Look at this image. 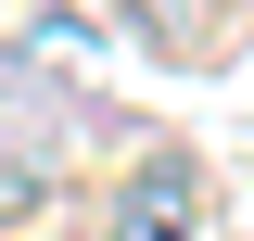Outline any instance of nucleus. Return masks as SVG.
<instances>
[{
  "instance_id": "obj_1",
  "label": "nucleus",
  "mask_w": 254,
  "mask_h": 241,
  "mask_svg": "<svg viewBox=\"0 0 254 241\" xmlns=\"http://www.w3.org/2000/svg\"><path fill=\"white\" fill-rule=\"evenodd\" d=\"M216 190H203V152H140L102 203V241H203Z\"/></svg>"
},
{
  "instance_id": "obj_2",
  "label": "nucleus",
  "mask_w": 254,
  "mask_h": 241,
  "mask_svg": "<svg viewBox=\"0 0 254 241\" xmlns=\"http://www.w3.org/2000/svg\"><path fill=\"white\" fill-rule=\"evenodd\" d=\"M115 13H127V26H140V38H153L165 63H190V51H203V38H216V0H115Z\"/></svg>"
},
{
  "instance_id": "obj_3",
  "label": "nucleus",
  "mask_w": 254,
  "mask_h": 241,
  "mask_svg": "<svg viewBox=\"0 0 254 241\" xmlns=\"http://www.w3.org/2000/svg\"><path fill=\"white\" fill-rule=\"evenodd\" d=\"M242 13H254V0H242Z\"/></svg>"
}]
</instances>
